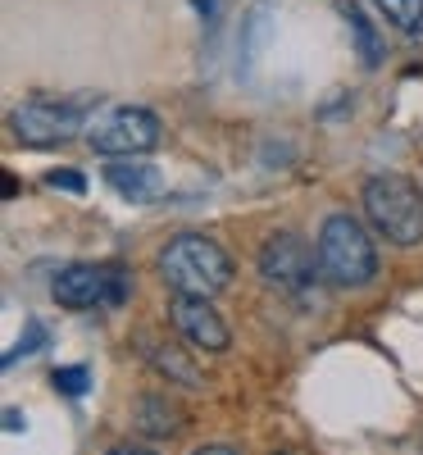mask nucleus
I'll list each match as a JSON object with an SVG mask.
<instances>
[{
  "label": "nucleus",
  "mask_w": 423,
  "mask_h": 455,
  "mask_svg": "<svg viewBox=\"0 0 423 455\" xmlns=\"http://www.w3.org/2000/svg\"><path fill=\"white\" fill-rule=\"evenodd\" d=\"M132 419H137V428H141L146 437H173V433H182L187 414H182V405H178L169 392H150V396L137 401Z\"/></svg>",
  "instance_id": "nucleus-10"
},
{
  "label": "nucleus",
  "mask_w": 423,
  "mask_h": 455,
  "mask_svg": "<svg viewBox=\"0 0 423 455\" xmlns=\"http://www.w3.org/2000/svg\"><path fill=\"white\" fill-rule=\"evenodd\" d=\"M315 264H319V255L310 251V242H305L300 233H287V228L259 246V278L283 296H300L305 287H310Z\"/></svg>",
  "instance_id": "nucleus-6"
},
{
  "label": "nucleus",
  "mask_w": 423,
  "mask_h": 455,
  "mask_svg": "<svg viewBox=\"0 0 423 455\" xmlns=\"http://www.w3.org/2000/svg\"><path fill=\"white\" fill-rule=\"evenodd\" d=\"M105 455H156L150 446H137V442H119V446H109Z\"/></svg>",
  "instance_id": "nucleus-17"
},
{
  "label": "nucleus",
  "mask_w": 423,
  "mask_h": 455,
  "mask_svg": "<svg viewBox=\"0 0 423 455\" xmlns=\"http://www.w3.org/2000/svg\"><path fill=\"white\" fill-rule=\"evenodd\" d=\"M169 319H173V328L191 341V347L205 351V355H219V351L233 347V332H227V323H223V315L214 310L210 296H178V291H173Z\"/></svg>",
  "instance_id": "nucleus-7"
},
{
  "label": "nucleus",
  "mask_w": 423,
  "mask_h": 455,
  "mask_svg": "<svg viewBox=\"0 0 423 455\" xmlns=\"http://www.w3.org/2000/svg\"><path fill=\"white\" fill-rule=\"evenodd\" d=\"M5 428H10V433H23V428H28V419H23L19 410H5Z\"/></svg>",
  "instance_id": "nucleus-18"
},
{
  "label": "nucleus",
  "mask_w": 423,
  "mask_h": 455,
  "mask_svg": "<svg viewBox=\"0 0 423 455\" xmlns=\"http://www.w3.org/2000/svg\"><path fill=\"white\" fill-rule=\"evenodd\" d=\"M373 5L405 36H423V0H373Z\"/></svg>",
  "instance_id": "nucleus-12"
},
{
  "label": "nucleus",
  "mask_w": 423,
  "mask_h": 455,
  "mask_svg": "<svg viewBox=\"0 0 423 455\" xmlns=\"http://www.w3.org/2000/svg\"><path fill=\"white\" fill-rule=\"evenodd\" d=\"M105 182L132 205H150L164 196V173L156 164H141V160H114L105 169Z\"/></svg>",
  "instance_id": "nucleus-9"
},
{
  "label": "nucleus",
  "mask_w": 423,
  "mask_h": 455,
  "mask_svg": "<svg viewBox=\"0 0 423 455\" xmlns=\"http://www.w3.org/2000/svg\"><path fill=\"white\" fill-rule=\"evenodd\" d=\"M51 383H55L64 396H83V392L92 387V373H87L83 364H73V369H55V373H51Z\"/></svg>",
  "instance_id": "nucleus-14"
},
{
  "label": "nucleus",
  "mask_w": 423,
  "mask_h": 455,
  "mask_svg": "<svg viewBox=\"0 0 423 455\" xmlns=\"http://www.w3.org/2000/svg\"><path fill=\"white\" fill-rule=\"evenodd\" d=\"M36 347H46V328H42V323H32V328H28V337L19 341V347H10V351H5V360H0V364H5V369H14V364H19L23 355H32Z\"/></svg>",
  "instance_id": "nucleus-15"
},
{
  "label": "nucleus",
  "mask_w": 423,
  "mask_h": 455,
  "mask_svg": "<svg viewBox=\"0 0 423 455\" xmlns=\"http://www.w3.org/2000/svg\"><path fill=\"white\" fill-rule=\"evenodd\" d=\"M191 455H242L237 446H201V451H191Z\"/></svg>",
  "instance_id": "nucleus-19"
},
{
  "label": "nucleus",
  "mask_w": 423,
  "mask_h": 455,
  "mask_svg": "<svg viewBox=\"0 0 423 455\" xmlns=\"http://www.w3.org/2000/svg\"><path fill=\"white\" fill-rule=\"evenodd\" d=\"M191 5H196L201 14H214V0H191Z\"/></svg>",
  "instance_id": "nucleus-20"
},
{
  "label": "nucleus",
  "mask_w": 423,
  "mask_h": 455,
  "mask_svg": "<svg viewBox=\"0 0 423 455\" xmlns=\"http://www.w3.org/2000/svg\"><path fill=\"white\" fill-rule=\"evenodd\" d=\"M315 255H319V274L332 287H364L378 274V246L369 237V228L355 214H341V210L323 219Z\"/></svg>",
  "instance_id": "nucleus-2"
},
{
  "label": "nucleus",
  "mask_w": 423,
  "mask_h": 455,
  "mask_svg": "<svg viewBox=\"0 0 423 455\" xmlns=\"http://www.w3.org/2000/svg\"><path fill=\"white\" fill-rule=\"evenodd\" d=\"M364 219L392 246L423 242V192L405 173H373L364 182Z\"/></svg>",
  "instance_id": "nucleus-3"
},
{
  "label": "nucleus",
  "mask_w": 423,
  "mask_h": 455,
  "mask_svg": "<svg viewBox=\"0 0 423 455\" xmlns=\"http://www.w3.org/2000/svg\"><path fill=\"white\" fill-rule=\"evenodd\" d=\"M160 278L178 296H219L233 283V255L205 233H178L160 251Z\"/></svg>",
  "instance_id": "nucleus-1"
},
{
  "label": "nucleus",
  "mask_w": 423,
  "mask_h": 455,
  "mask_svg": "<svg viewBox=\"0 0 423 455\" xmlns=\"http://www.w3.org/2000/svg\"><path fill=\"white\" fill-rule=\"evenodd\" d=\"M55 306L64 310H92V306H109V269L105 264H68L51 283Z\"/></svg>",
  "instance_id": "nucleus-8"
},
{
  "label": "nucleus",
  "mask_w": 423,
  "mask_h": 455,
  "mask_svg": "<svg viewBox=\"0 0 423 455\" xmlns=\"http://www.w3.org/2000/svg\"><path fill=\"white\" fill-rule=\"evenodd\" d=\"M46 182H51V187H64V192H73V196H78V192H87V178H83L78 169H55Z\"/></svg>",
  "instance_id": "nucleus-16"
},
{
  "label": "nucleus",
  "mask_w": 423,
  "mask_h": 455,
  "mask_svg": "<svg viewBox=\"0 0 423 455\" xmlns=\"http://www.w3.org/2000/svg\"><path fill=\"white\" fill-rule=\"evenodd\" d=\"M83 137L105 160H137L160 146V119L141 105H109L92 114Z\"/></svg>",
  "instance_id": "nucleus-4"
},
{
  "label": "nucleus",
  "mask_w": 423,
  "mask_h": 455,
  "mask_svg": "<svg viewBox=\"0 0 423 455\" xmlns=\"http://www.w3.org/2000/svg\"><path fill=\"white\" fill-rule=\"evenodd\" d=\"M137 347L146 351V364L160 369L169 383H182V387H196L201 383V369L191 364V355H182V347H169V341H156V337H141Z\"/></svg>",
  "instance_id": "nucleus-11"
},
{
  "label": "nucleus",
  "mask_w": 423,
  "mask_h": 455,
  "mask_svg": "<svg viewBox=\"0 0 423 455\" xmlns=\"http://www.w3.org/2000/svg\"><path fill=\"white\" fill-rule=\"evenodd\" d=\"M341 14H346V23H351V36H355V46H360L364 68H378L382 46H378V32H373V23L364 19V10H355V5H341Z\"/></svg>",
  "instance_id": "nucleus-13"
},
{
  "label": "nucleus",
  "mask_w": 423,
  "mask_h": 455,
  "mask_svg": "<svg viewBox=\"0 0 423 455\" xmlns=\"http://www.w3.org/2000/svg\"><path fill=\"white\" fill-rule=\"evenodd\" d=\"M87 105L83 100H23L10 114V128L23 146H64L87 132Z\"/></svg>",
  "instance_id": "nucleus-5"
}]
</instances>
